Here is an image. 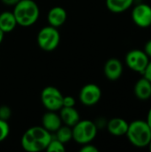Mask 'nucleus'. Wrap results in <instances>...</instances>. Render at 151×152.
Masks as SVG:
<instances>
[{"label": "nucleus", "instance_id": "1", "mask_svg": "<svg viewBox=\"0 0 151 152\" xmlns=\"http://www.w3.org/2000/svg\"><path fill=\"white\" fill-rule=\"evenodd\" d=\"M53 134L45 130L42 126H35L27 129L21 136L20 145L28 152H40L46 150Z\"/></svg>", "mask_w": 151, "mask_h": 152}, {"label": "nucleus", "instance_id": "2", "mask_svg": "<svg viewBox=\"0 0 151 152\" xmlns=\"http://www.w3.org/2000/svg\"><path fill=\"white\" fill-rule=\"evenodd\" d=\"M18 26L28 28L36 24L40 17V9L34 0H20L12 9Z\"/></svg>", "mask_w": 151, "mask_h": 152}, {"label": "nucleus", "instance_id": "3", "mask_svg": "<svg viewBox=\"0 0 151 152\" xmlns=\"http://www.w3.org/2000/svg\"><path fill=\"white\" fill-rule=\"evenodd\" d=\"M125 135L133 146L145 148L151 141V129L147 121L134 120L129 124Z\"/></svg>", "mask_w": 151, "mask_h": 152}, {"label": "nucleus", "instance_id": "4", "mask_svg": "<svg viewBox=\"0 0 151 152\" xmlns=\"http://www.w3.org/2000/svg\"><path fill=\"white\" fill-rule=\"evenodd\" d=\"M98 133L95 123L89 119H80L72 126V140L77 144L83 145L92 142Z\"/></svg>", "mask_w": 151, "mask_h": 152}, {"label": "nucleus", "instance_id": "5", "mask_svg": "<svg viewBox=\"0 0 151 152\" xmlns=\"http://www.w3.org/2000/svg\"><path fill=\"white\" fill-rule=\"evenodd\" d=\"M61 34L57 28L47 25L39 29L36 35L38 47L44 52H53L60 45Z\"/></svg>", "mask_w": 151, "mask_h": 152}, {"label": "nucleus", "instance_id": "6", "mask_svg": "<svg viewBox=\"0 0 151 152\" xmlns=\"http://www.w3.org/2000/svg\"><path fill=\"white\" fill-rule=\"evenodd\" d=\"M40 100L46 110L59 111L62 108L63 94L57 87L49 86L42 90Z\"/></svg>", "mask_w": 151, "mask_h": 152}, {"label": "nucleus", "instance_id": "7", "mask_svg": "<svg viewBox=\"0 0 151 152\" xmlns=\"http://www.w3.org/2000/svg\"><path fill=\"white\" fill-rule=\"evenodd\" d=\"M125 62L130 69L135 72L143 73L150 62V60L144 51L134 49L127 53L125 55Z\"/></svg>", "mask_w": 151, "mask_h": 152}, {"label": "nucleus", "instance_id": "8", "mask_svg": "<svg viewBox=\"0 0 151 152\" xmlns=\"http://www.w3.org/2000/svg\"><path fill=\"white\" fill-rule=\"evenodd\" d=\"M101 89L96 84L85 85L78 94L80 102L86 107H92L96 105L101 98Z\"/></svg>", "mask_w": 151, "mask_h": 152}, {"label": "nucleus", "instance_id": "9", "mask_svg": "<svg viewBox=\"0 0 151 152\" xmlns=\"http://www.w3.org/2000/svg\"><path fill=\"white\" fill-rule=\"evenodd\" d=\"M132 19L140 28H148L151 25V7L147 4H139L133 9Z\"/></svg>", "mask_w": 151, "mask_h": 152}, {"label": "nucleus", "instance_id": "10", "mask_svg": "<svg viewBox=\"0 0 151 152\" xmlns=\"http://www.w3.org/2000/svg\"><path fill=\"white\" fill-rule=\"evenodd\" d=\"M68 19L67 11L61 6H53L52 7L46 15V20L48 25L59 28L65 24Z\"/></svg>", "mask_w": 151, "mask_h": 152}, {"label": "nucleus", "instance_id": "11", "mask_svg": "<svg viewBox=\"0 0 151 152\" xmlns=\"http://www.w3.org/2000/svg\"><path fill=\"white\" fill-rule=\"evenodd\" d=\"M41 126L51 134H54L61 126L62 122L58 111L46 110L42 116Z\"/></svg>", "mask_w": 151, "mask_h": 152}, {"label": "nucleus", "instance_id": "12", "mask_svg": "<svg viewBox=\"0 0 151 152\" xmlns=\"http://www.w3.org/2000/svg\"><path fill=\"white\" fill-rule=\"evenodd\" d=\"M105 77L110 81H116L120 78L123 73V64L117 58L109 59L103 68Z\"/></svg>", "mask_w": 151, "mask_h": 152}, {"label": "nucleus", "instance_id": "13", "mask_svg": "<svg viewBox=\"0 0 151 152\" xmlns=\"http://www.w3.org/2000/svg\"><path fill=\"white\" fill-rule=\"evenodd\" d=\"M61 122L68 126H74L80 119V113L75 107H62L59 111Z\"/></svg>", "mask_w": 151, "mask_h": 152}, {"label": "nucleus", "instance_id": "14", "mask_svg": "<svg viewBox=\"0 0 151 152\" xmlns=\"http://www.w3.org/2000/svg\"><path fill=\"white\" fill-rule=\"evenodd\" d=\"M129 124L121 118H114L107 122L106 127L109 133L114 136L125 135Z\"/></svg>", "mask_w": 151, "mask_h": 152}, {"label": "nucleus", "instance_id": "15", "mask_svg": "<svg viewBox=\"0 0 151 152\" xmlns=\"http://www.w3.org/2000/svg\"><path fill=\"white\" fill-rule=\"evenodd\" d=\"M18 26L12 11H4L0 13V29L4 33L12 32Z\"/></svg>", "mask_w": 151, "mask_h": 152}, {"label": "nucleus", "instance_id": "16", "mask_svg": "<svg viewBox=\"0 0 151 152\" xmlns=\"http://www.w3.org/2000/svg\"><path fill=\"white\" fill-rule=\"evenodd\" d=\"M134 94L140 100H148L151 96V82L146 77L139 79L134 86Z\"/></svg>", "mask_w": 151, "mask_h": 152}, {"label": "nucleus", "instance_id": "17", "mask_svg": "<svg viewBox=\"0 0 151 152\" xmlns=\"http://www.w3.org/2000/svg\"><path fill=\"white\" fill-rule=\"evenodd\" d=\"M134 0H106L107 8L114 13H121L129 9Z\"/></svg>", "mask_w": 151, "mask_h": 152}, {"label": "nucleus", "instance_id": "18", "mask_svg": "<svg viewBox=\"0 0 151 152\" xmlns=\"http://www.w3.org/2000/svg\"><path fill=\"white\" fill-rule=\"evenodd\" d=\"M54 138L66 144L72 141V127L63 125L54 133Z\"/></svg>", "mask_w": 151, "mask_h": 152}, {"label": "nucleus", "instance_id": "19", "mask_svg": "<svg viewBox=\"0 0 151 152\" xmlns=\"http://www.w3.org/2000/svg\"><path fill=\"white\" fill-rule=\"evenodd\" d=\"M45 151L48 152H62L66 151V148L64 143H62L61 142H60L53 136Z\"/></svg>", "mask_w": 151, "mask_h": 152}, {"label": "nucleus", "instance_id": "20", "mask_svg": "<svg viewBox=\"0 0 151 152\" xmlns=\"http://www.w3.org/2000/svg\"><path fill=\"white\" fill-rule=\"evenodd\" d=\"M10 134V126L8 121L0 119V142L5 141Z\"/></svg>", "mask_w": 151, "mask_h": 152}, {"label": "nucleus", "instance_id": "21", "mask_svg": "<svg viewBox=\"0 0 151 152\" xmlns=\"http://www.w3.org/2000/svg\"><path fill=\"white\" fill-rule=\"evenodd\" d=\"M12 117V110L7 105L0 106V119L8 121Z\"/></svg>", "mask_w": 151, "mask_h": 152}, {"label": "nucleus", "instance_id": "22", "mask_svg": "<svg viewBox=\"0 0 151 152\" xmlns=\"http://www.w3.org/2000/svg\"><path fill=\"white\" fill-rule=\"evenodd\" d=\"M76 105V100L71 95H63L62 100V107H75Z\"/></svg>", "mask_w": 151, "mask_h": 152}, {"label": "nucleus", "instance_id": "23", "mask_svg": "<svg viewBox=\"0 0 151 152\" xmlns=\"http://www.w3.org/2000/svg\"><path fill=\"white\" fill-rule=\"evenodd\" d=\"M82 147L79 149V151L81 152H98L99 149L97 147H95L94 145H93L91 142L90 143H86V144H83L81 145Z\"/></svg>", "mask_w": 151, "mask_h": 152}, {"label": "nucleus", "instance_id": "24", "mask_svg": "<svg viewBox=\"0 0 151 152\" xmlns=\"http://www.w3.org/2000/svg\"><path fill=\"white\" fill-rule=\"evenodd\" d=\"M142 74L144 75V77H146L149 81L151 82V61L149 62L148 66L146 67V69Z\"/></svg>", "mask_w": 151, "mask_h": 152}, {"label": "nucleus", "instance_id": "25", "mask_svg": "<svg viewBox=\"0 0 151 152\" xmlns=\"http://www.w3.org/2000/svg\"><path fill=\"white\" fill-rule=\"evenodd\" d=\"M0 1L5 6H12V7H13L20 0H0Z\"/></svg>", "mask_w": 151, "mask_h": 152}, {"label": "nucleus", "instance_id": "26", "mask_svg": "<svg viewBox=\"0 0 151 152\" xmlns=\"http://www.w3.org/2000/svg\"><path fill=\"white\" fill-rule=\"evenodd\" d=\"M144 52L146 53V54L149 56V58L151 57V39L149 40L146 45H145V47H144Z\"/></svg>", "mask_w": 151, "mask_h": 152}, {"label": "nucleus", "instance_id": "27", "mask_svg": "<svg viewBox=\"0 0 151 152\" xmlns=\"http://www.w3.org/2000/svg\"><path fill=\"white\" fill-rule=\"evenodd\" d=\"M147 123H148V125H149L150 128L151 129V108H150V111H149V113H148V117H147Z\"/></svg>", "mask_w": 151, "mask_h": 152}, {"label": "nucleus", "instance_id": "28", "mask_svg": "<svg viewBox=\"0 0 151 152\" xmlns=\"http://www.w3.org/2000/svg\"><path fill=\"white\" fill-rule=\"evenodd\" d=\"M4 33L0 29V45L3 43V41H4Z\"/></svg>", "mask_w": 151, "mask_h": 152}, {"label": "nucleus", "instance_id": "29", "mask_svg": "<svg viewBox=\"0 0 151 152\" xmlns=\"http://www.w3.org/2000/svg\"><path fill=\"white\" fill-rule=\"evenodd\" d=\"M149 148H150V151H151V141L150 142V144H149Z\"/></svg>", "mask_w": 151, "mask_h": 152}, {"label": "nucleus", "instance_id": "30", "mask_svg": "<svg viewBox=\"0 0 151 152\" xmlns=\"http://www.w3.org/2000/svg\"><path fill=\"white\" fill-rule=\"evenodd\" d=\"M150 98H151V96H150Z\"/></svg>", "mask_w": 151, "mask_h": 152}]
</instances>
